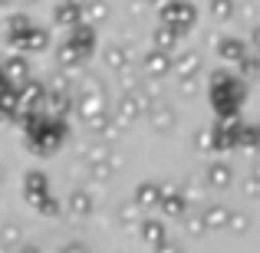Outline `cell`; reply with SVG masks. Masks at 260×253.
<instances>
[{"label": "cell", "instance_id": "obj_1", "mask_svg": "<svg viewBox=\"0 0 260 253\" xmlns=\"http://www.w3.org/2000/svg\"><path fill=\"white\" fill-rule=\"evenodd\" d=\"M26 141H30V148L37 155H50L53 148L63 145L66 138V122L59 119L56 112L50 115V119H40V115H26Z\"/></svg>", "mask_w": 260, "mask_h": 253}, {"label": "cell", "instance_id": "obj_2", "mask_svg": "<svg viewBox=\"0 0 260 253\" xmlns=\"http://www.w3.org/2000/svg\"><path fill=\"white\" fill-rule=\"evenodd\" d=\"M211 105L221 119H234L244 105V86L231 73H217L214 83H211Z\"/></svg>", "mask_w": 260, "mask_h": 253}, {"label": "cell", "instance_id": "obj_3", "mask_svg": "<svg viewBox=\"0 0 260 253\" xmlns=\"http://www.w3.org/2000/svg\"><path fill=\"white\" fill-rule=\"evenodd\" d=\"M92 46H95L92 26H89V23H76L73 33H70V40L59 46V59H63V66H76V63H83L89 53H92Z\"/></svg>", "mask_w": 260, "mask_h": 253}, {"label": "cell", "instance_id": "obj_4", "mask_svg": "<svg viewBox=\"0 0 260 253\" xmlns=\"http://www.w3.org/2000/svg\"><path fill=\"white\" fill-rule=\"evenodd\" d=\"M23 191H26V201H30L40 214H56L59 210V207H53V204H46V201H53V194H50V181H46L43 171H30L26 181H23Z\"/></svg>", "mask_w": 260, "mask_h": 253}, {"label": "cell", "instance_id": "obj_5", "mask_svg": "<svg viewBox=\"0 0 260 253\" xmlns=\"http://www.w3.org/2000/svg\"><path fill=\"white\" fill-rule=\"evenodd\" d=\"M161 23H168V26H175L178 33H184V30H191L194 26V20H198V10L191 4H184V0H168L165 7H161Z\"/></svg>", "mask_w": 260, "mask_h": 253}, {"label": "cell", "instance_id": "obj_6", "mask_svg": "<svg viewBox=\"0 0 260 253\" xmlns=\"http://www.w3.org/2000/svg\"><path fill=\"white\" fill-rule=\"evenodd\" d=\"M10 46L20 50V53L43 50V46H46V33L40 30V26H26V30H20V33H10Z\"/></svg>", "mask_w": 260, "mask_h": 253}, {"label": "cell", "instance_id": "obj_7", "mask_svg": "<svg viewBox=\"0 0 260 253\" xmlns=\"http://www.w3.org/2000/svg\"><path fill=\"white\" fill-rule=\"evenodd\" d=\"M161 210H165L168 217L188 214V197H184L178 188H165V191H161Z\"/></svg>", "mask_w": 260, "mask_h": 253}, {"label": "cell", "instance_id": "obj_8", "mask_svg": "<svg viewBox=\"0 0 260 253\" xmlns=\"http://www.w3.org/2000/svg\"><path fill=\"white\" fill-rule=\"evenodd\" d=\"M217 56H221L224 63H234L237 66L244 56H247V46H244L237 37H224L221 43H217Z\"/></svg>", "mask_w": 260, "mask_h": 253}, {"label": "cell", "instance_id": "obj_9", "mask_svg": "<svg viewBox=\"0 0 260 253\" xmlns=\"http://www.w3.org/2000/svg\"><path fill=\"white\" fill-rule=\"evenodd\" d=\"M145 69L152 73V76H165V73L172 69V59H168V53H161V46H155L145 56Z\"/></svg>", "mask_w": 260, "mask_h": 253}, {"label": "cell", "instance_id": "obj_10", "mask_svg": "<svg viewBox=\"0 0 260 253\" xmlns=\"http://www.w3.org/2000/svg\"><path fill=\"white\" fill-rule=\"evenodd\" d=\"M4 73H7V79H10L13 86H23L26 79H30V73H26V63H23V56H10L4 63Z\"/></svg>", "mask_w": 260, "mask_h": 253}, {"label": "cell", "instance_id": "obj_11", "mask_svg": "<svg viewBox=\"0 0 260 253\" xmlns=\"http://www.w3.org/2000/svg\"><path fill=\"white\" fill-rule=\"evenodd\" d=\"M237 148L244 152L260 148V125H237Z\"/></svg>", "mask_w": 260, "mask_h": 253}, {"label": "cell", "instance_id": "obj_12", "mask_svg": "<svg viewBox=\"0 0 260 253\" xmlns=\"http://www.w3.org/2000/svg\"><path fill=\"white\" fill-rule=\"evenodd\" d=\"M161 184H155V181H145L139 191H135V204H142V207H148V204H161Z\"/></svg>", "mask_w": 260, "mask_h": 253}, {"label": "cell", "instance_id": "obj_13", "mask_svg": "<svg viewBox=\"0 0 260 253\" xmlns=\"http://www.w3.org/2000/svg\"><path fill=\"white\" fill-rule=\"evenodd\" d=\"M142 237H145L148 247H165V224L145 221V224H142Z\"/></svg>", "mask_w": 260, "mask_h": 253}, {"label": "cell", "instance_id": "obj_14", "mask_svg": "<svg viewBox=\"0 0 260 253\" xmlns=\"http://www.w3.org/2000/svg\"><path fill=\"white\" fill-rule=\"evenodd\" d=\"M20 99H23V105H37V102L46 99V92H43V86H40V83L26 79V83L20 86Z\"/></svg>", "mask_w": 260, "mask_h": 253}, {"label": "cell", "instance_id": "obj_15", "mask_svg": "<svg viewBox=\"0 0 260 253\" xmlns=\"http://www.w3.org/2000/svg\"><path fill=\"white\" fill-rule=\"evenodd\" d=\"M204 224H208V227H228V224H231V210L228 207H204Z\"/></svg>", "mask_w": 260, "mask_h": 253}, {"label": "cell", "instance_id": "obj_16", "mask_svg": "<svg viewBox=\"0 0 260 253\" xmlns=\"http://www.w3.org/2000/svg\"><path fill=\"white\" fill-rule=\"evenodd\" d=\"M208 184H214V188H228V184H231V168L228 165H211L208 168Z\"/></svg>", "mask_w": 260, "mask_h": 253}, {"label": "cell", "instance_id": "obj_17", "mask_svg": "<svg viewBox=\"0 0 260 253\" xmlns=\"http://www.w3.org/2000/svg\"><path fill=\"white\" fill-rule=\"evenodd\" d=\"M181 37V33L175 30V26H168V23H161V30L155 33V46H161V50H172L175 46V40Z\"/></svg>", "mask_w": 260, "mask_h": 253}, {"label": "cell", "instance_id": "obj_18", "mask_svg": "<svg viewBox=\"0 0 260 253\" xmlns=\"http://www.w3.org/2000/svg\"><path fill=\"white\" fill-rule=\"evenodd\" d=\"M46 102H50V109H53V112H59V115H63L66 109H70V92H63V89L56 92V89H53V92H46Z\"/></svg>", "mask_w": 260, "mask_h": 253}, {"label": "cell", "instance_id": "obj_19", "mask_svg": "<svg viewBox=\"0 0 260 253\" xmlns=\"http://www.w3.org/2000/svg\"><path fill=\"white\" fill-rule=\"evenodd\" d=\"M89 194H83V191H76V194L70 197V210H73V217H86L89 214Z\"/></svg>", "mask_w": 260, "mask_h": 253}, {"label": "cell", "instance_id": "obj_20", "mask_svg": "<svg viewBox=\"0 0 260 253\" xmlns=\"http://www.w3.org/2000/svg\"><path fill=\"white\" fill-rule=\"evenodd\" d=\"M211 13L217 20H231L234 17V0H211Z\"/></svg>", "mask_w": 260, "mask_h": 253}, {"label": "cell", "instance_id": "obj_21", "mask_svg": "<svg viewBox=\"0 0 260 253\" xmlns=\"http://www.w3.org/2000/svg\"><path fill=\"white\" fill-rule=\"evenodd\" d=\"M83 13L89 20H102L106 17V4L102 0H83Z\"/></svg>", "mask_w": 260, "mask_h": 253}, {"label": "cell", "instance_id": "obj_22", "mask_svg": "<svg viewBox=\"0 0 260 253\" xmlns=\"http://www.w3.org/2000/svg\"><path fill=\"white\" fill-rule=\"evenodd\" d=\"M178 66H181L178 73H198V66H201V56H198V53H191V56H184Z\"/></svg>", "mask_w": 260, "mask_h": 253}, {"label": "cell", "instance_id": "obj_23", "mask_svg": "<svg viewBox=\"0 0 260 253\" xmlns=\"http://www.w3.org/2000/svg\"><path fill=\"white\" fill-rule=\"evenodd\" d=\"M30 4H33V0H30Z\"/></svg>", "mask_w": 260, "mask_h": 253}]
</instances>
